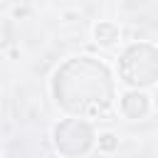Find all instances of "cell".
Here are the masks:
<instances>
[{"label":"cell","mask_w":158,"mask_h":158,"mask_svg":"<svg viewBox=\"0 0 158 158\" xmlns=\"http://www.w3.org/2000/svg\"><path fill=\"white\" fill-rule=\"evenodd\" d=\"M94 143V131L84 118H64L54 126V146L67 158L84 156Z\"/></svg>","instance_id":"3957f363"},{"label":"cell","mask_w":158,"mask_h":158,"mask_svg":"<svg viewBox=\"0 0 158 158\" xmlns=\"http://www.w3.org/2000/svg\"><path fill=\"white\" fill-rule=\"evenodd\" d=\"M116 146H118V138L114 133H101L99 136V148L101 151H114Z\"/></svg>","instance_id":"8992f818"},{"label":"cell","mask_w":158,"mask_h":158,"mask_svg":"<svg viewBox=\"0 0 158 158\" xmlns=\"http://www.w3.org/2000/svg\"><path fill=\"white\" fill-rule=\"evenodd\" d=\"M94 40L99 42V44H104V47H111L116 40H118V27L114 25V22H99L96 27H94Z\"/></svg>","instance_id":"5b68a950"},{"label":"cell","mask_w":158,"mask_h":158,"mask_svg":"<svg viewBox=\"0 0 158 158\" xmlns=\"http://www.w3.org/2000/svg\"><path fill=\"white\" fill-rule=\"evenodd\" d=\"M121 111L128 118H143L151 111V101H148V96L143 91H128L121 99Z\"/></svg>","instance_id":"277c9868"},{"label":"cell","mask_w":158,"mask_h":158,"mask_svg":"<svg viewBox=\"0 0 158 158\" xmlns=\"http://www.w3.org/2000/svg\"><path fill=\"white\" fill-rule=\"evenodd\" d=\"M118 74L128 86H151L158 81V49L148 42L131 44L121 54Z\"/></svg>","instance_id":"7a4b0ae2"},{"label":"cell","mask_w":158,"mask_h":158,"mask_svg":"<svg viewBox=\"0 0 158 158\" xmlns=\"http://www.w3.org/2000/svg\"><path fill=\"white\" fill-rule=\"evenodd\" d=\"M57 104L77 118L104 116L114 101L111 72L94 57H77L64 62L52 79Z\"/></svg>","instance_id":"6da1fadb"}]
</instances>
